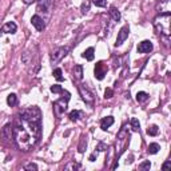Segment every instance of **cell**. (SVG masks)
Instances as JSON below:
<instances>
[{
	"label": "cell",
	"instance_id": "14",
	"mask_svg": "<svg viewBox=\"0 0 171 171\" xmlns=\"http://www.w3.org/2000/svg\"><path fill=\"white\" fill-rule=\"evenodd\" d=\"M112 124H114V118L112 116H106V118H103V119L100 120V128L104 130V131Z\"/></svg>",
	"mask_w": 171,
	"mask_h": 171
},
{
	"label": "cell",
	"instance_id": "8",
	"mask_svg": "<svg viewBox=\"0 0 171 171\" xmlns=\"http://www.w3.org/2000/svg\"><path fill=\"white\" fill-rule=\"evenodd\" d=\"M106 72H107L106 66H104V64L102 63V61H98V63H96V66H95V69H94L95 77H96L98 80L104 79V75H106Z\"/></svg>",
	"mask_w": 171,
	"mask_h": 171
},
{
	"label": "cell",
	"instance_id": "3",
	"mask_svg": "<svg viewBox=\"0 0 171 171\" xmlns=\"http://www.w3.org/2000/svg\"><path fill=\"white\" fill-rule=\"evenodd\" d=\"M61 94H63V98H60L59 100H56L55 103H53V112H55L56 116H60L61 114H64L67 110V106H68V100H69V96H71V94L68 92V91L63 90L61 91Z\"/></svg>",
	"mask_w": 171,
	"mask_h": 171
},
{
	"label": "cell",
	"instance_id": "9",
	"mask_svg": "<svg viewBox=\"0 0 171 171\" xmlns=\"http://www.w3.org/2000/svg\"><path fill=\"white\" fill-rule=\"evenodd\" d=\"M31 23H32V26L37 29V31H43V29L45 28L44 20H43L39 15H34V16H32V18H31Z\"/></svg>",
	"mask_w": 171,
	"mask_h": 171
},
{
	"label": "cell",
	"instance_id": "34",
	"mask_svg": "<svg viewBox=\"0 0 171 171\" xmlns=\"http://www.w3.org/2000/svg\"><path fill=\"white\" fill-rule=\"evenodd\" d=\"M96 156H98V152H94V154H91V156H90V160H91V162H94V160H95L96 159Z\"/></svg>",
	"mask_w": 171,
	"mask_h": 171
},
{
	"label": "cell",
	"instance_id": "6",
	"mask_svg": "<svg viewBox=\"0 0 171 171\" xmlns=\"http://www.w3.org/2000/svg\"><path fill=\"white\" fill-rule=\"evenodd\" d=\"M128 35H130V27H128V26H124V27H123V28L119 31V34H118L116 42H115V47H119V45H122L123 42H124V40L128 37Z\"/></svg>",
	"mask_w": 171,
	"mask_h": 171
},
{
	"label": "cell",
	"instance_id": "26",
	"mask_svg": "<svg viewBox=\"0 0 171 171\" xmlns=\"http://www.w3.org/2000/svg\"><path fill=\"white\" fill-rule=\"evenodd\" d=\"M50 90H51V92H53V94H61L63 88H61L59 84H53V86H51Z\"/></svg>",
	"mask_w": 171,
	"mask_h": 171
},
{
	"label": "cell",
	"instance_id": "29",
	"mask_svg": "<svg viewBox=\"0 0 171 171\" xmlns=\"http://www.w3.org/2000/svg\"><path fill=\"white\" fill-rule=\"evenodd\" d=\"M92 3L96 5V7H106L107 0H92Z\"/></svg>",
	"mask_w": 171,
	"mask_h": 171
},
{
	"label": "cell",
	"instance_id": "17",
	"mask_svg": "<svg viewBox=\"0 0 171 171\" xmlns=\"http://www.w3.org/2000/svg\"><path fill=\"white\" fill-rule=\"evenodd\" d=\"M94 52H95V51H94V48L90 47V48H87V50L83 52L82 56H83L84 59H87L88 61H91V60H94Z\"/></svg>",
	"mask_w": 171,
	"mask_h": 171
},
{
	"label": "cell",
	"instance_id": "32",
	"mask_svg": "<svg viewBox=\"0 0 171 171\" xmlns=\"http://www.w3.org/2000/svg\"><path fill=\"white\" fill-rule=\"evenodd\" d=\"M24 168H26V170H34V171H36L37 170V164H36V163H28V164L24 166Z\"/></svg>",
	"mask_w": 171,
	"mask_h": 171
},
{
	"label": "cell",
	"instance_id": "19",
	"mask_svg": "<svg viewBox=\"0 0 171 171\" xmlns=\"http://www.w3.org/2000/svg\"><path fill=\"white\" fill-rule=\"evenodd\" d=\"M147 99H148V94L144 92V91H139V92L136 94V100H138L139 103H143Z\"/></svg>",
	"mask_w": 171,
	"mask_h": 171
},
{
	"label": "cell",
	"instance_id": "35",
	"mask_svg": "<svg viewBox=\"0 0 171 171\" xmlns=\"http://www.w3.org/2000/svg\"><path fill=\"white\" fill-rule=\"evenodd\" d=\"M34 1H36V0H23L24 4H31V3H34Z\"/></svg>",
	"mask_w": 171,
	"mask_h": 171
},
{
	"label": "cell",
	"instance_id": "28",
	"mask_svg": "<svg viewBox=\"0 0 171 171\" xmlns=\"http://www.w3.org/2000/svg\"><path fill=\"white\" fill-rule=\"evenodd\" d=\"M150 167H151V163H150V160H146V162L140 163L139 164V168L140 170H150Z\"/></svg>",
	"mask_w": 171,
	"mask_h": 171
},
{
	"label": "cell",
	"instance_id": "21",
	"mask_svg": "<svg viewBox=\"0 0 171 171\" xmlns=\"http://www.w3.org/2000/svg\"><path fill=\"white\" fill-rule=\"evenodd\" d=\"M158 132H159V127L158 126H150L148 128H147V135H150V136H155V135H158Z\"/></svg>",
	"mask_w": 171,
	"mask_h": 171
},
{
	"label": "cell",
	"instance_id": "24",
	"mask_svg": "<svg viewBox=\"0 0 171 171\" xmlns=\"http://www.w3.org/2000/svg\"><path fill=\"white\" fill-rule=\"evenodd\" d=\"M68 118L72 120V122H75V120H77V119H79V118H80V112L77 111V110H74V111H71V112H69Z\"/></svg>",
	"mask_w": 171,
	"mask_h": 171
},
{
	"label": "cell",
	"instance_id": "2",
	"mask_svg": "<svg viewBox=\"0 0 171 171\" xmlns=\"http://www.w3.org/2000/svg\"><path fill=\"white\" fill-rule=\"evenodd\" d=\"M170 16L171 13H160L156 19L154 20L155 27L158 31L163 32L164 35H170Z\"/></svg>",
	"mask_w": 171,
	"mask_h": 171
},
{
	"label": "cell",
	"instance_id": "10",
	"mask_svg": "<svg viewBox=\"0 0 171 171\" xmlns=\"http://www.w3.org/2000/svg\"><path fill=\"white\" fill-rule=\"evenodd\" d=\"M150 51H152V43L150 40H143V42L139 43L138 45L139 53H146V52H150Z\"/></svg>",
	"mask_w": 171,
	"mask_h": 171
},
{
	"label": "cell",
	"instance_id": "15",
	"mask_svg": "<svg viewBox=\"0 0 171 171\" xmlns=\"http://www.w3.org/2000/svg\"><path fill=\"white\" fill-rule=\"evenodd\" d=\"M72 74H74V77L76 80H80L83 77V67L80 64H76V66L72 68Z\"/></svg>",
	"mask_w": 171,
	"mask_h": 171
},
{
	"label": "cell",
	"instance_id": "23",
	"mask_svg": "<svg viewBox=\"0 0 171 171\" xmlns=\"http://www.w3.org/2000/svg\"><path fill=\"white\" fill-rule=\"evenodd\" d=\"M159 150H160L159 144H158V143H151L148 146V150H147V151H148V154H156Z\"/></svg>",
	"mask_w": 171,
	"mask_h": 171
},
{
	"label": "cell",
	"instance_id": "33",
	"mask_svg": "<svg viewBox=\"0 0 171 171\" xmlns=\"http://www.w3.org/2000/svg\"><path fill=\"white\" fill-rule=\"evenodd\" d=\"M162 168H163V170H168V168H171V162H170V160H167V162L162 166Z\"/></svg>",
	"mask_w": 171,
	"mask_h": 171
},
{
	"label": "cell",
	"instance_id": "25",
	"mask_svg": "<svg viewBox=\"0 0 171 171\" xmlns=\"http://www.w3.org/2000/svg\"><path fill=\"white\" fill-rule=\"evenodd\" d=\"M131 127H132L134 131L140 130V124H139V120L136 119V118H132V119H131Z\"/></svg>",
	"mask_w": 171,
	"mask_h": 171
},
{
	"label": "cell",
	"instance_id": "7",
	"mask_svg": "<svg viewBox=\"0 0 171 171\" xmlns=\"http://www.w3.org/2000/svg\"><path fill=\"white\" fill-rule=\"evenodd\" d=\"M77 90H79V92H80V95H82V98L84 99L87 103H92V102H94V94L91 92V91L88 90L86 86H83V84L77 86Z\"/></svg>",
	"mask_w": 171,
	"mask_h": 171
},
{
	"label": "cell",
	"instance_id": "18",
	"mask_svg": "<svg viewBox=\"0 0 171 171\" xmlns=\"http://www.w3.org/2000/svg\"><path fill=\"white\" fill-rule=\"evenodd\" d=\"M108 12H110V16H111V18L114 19L115 21H119V20H120V12H119V11H118L115 7H111V8H110Z\"/></svg>",
	"mask_w": 171,
	"mask_h": 171
},
{
	"label": "cell",
	"instance_id": "16",
	"mask_svg": "<svg viewBox=\"0 0 171 171\" xmlns=\"http://www.w3.org/2000/svg\"><path fill=\"white\" fill-rule=\"evenodd\" d=\"M87 144H88V139L87 136L83 135L82 138H80V143H79V147H77V151L82 154V152L86 151V148H87Z\"/></svg>",
	"mask_w": 171,
	"mask_h": 171
},
{
	"label": "cell",
	"instance_id": "11",
	"mask_svg": "<svg viewBox=\"0 0 171 171\" xmlns=\"http://www.w3.org/2000/svg\"><path fill=\"white\" fill-rule=\"evenodd\" d=\"M51 4H52V0H39V3H37V11L39 12H48Z\"/></svg>",
	"mask_w": 171,
	"mask_h": 171
},
{
	"label": "cell",
	"instance_id": "1",
	"mask_svg": "<svg viewBox=\"0 0 171 171\" xmlns=\"http://www.w3.org/2000/svg\"><path fill=\"white\" fill-rule=\"evenodd\" d=\"M13 140L19 148L29 151L42 136V112L37 107L21 110L12 124Z\"/></svg>",
	"mask_w": 171,
	"mask_h": 171
},
{
	"label": "cell",
	"instance_id": "13",
	"mask_svg": "<svg viewBox=\"0 0 171 171\" xmlns=\"http://www.w3.org/2000/svg\"><path fill=\"white\" fill-rule=\"evenodd\" d=\"M156 8L160 10V13H170V0H160Z\"/></svg>",
	"mask_w": 171,
	"mask_h": 171
},
{
	"label": "cell",
	"instance_id": "20",
	"mask_svg": "<svg viewBox=\"0 0 171 171\" xmlns=\"http://www.w3.org/2000/svg\"><path fill=\"white\" fill-rule=\"evenodd\" d=\"M7 103H8V106L13 107L16 103H18V96H16L15 94H10V95L7 96Z\"/></svg>",
	"mask_w": 171,
	"mask_h": 171
},
{
	"label": "cell",
	"instance_id": "22",
	"mask_svg": "<svg viewBox=\"0 0 171 171\" xmlns=\"http://www.w3.org/2000/svg\"><path fill=\"white\" fill-rule=\"evenodd\" d=\"M53 77H55L58 82H63V80H64L63 72H61L60 68H55V69H53Z\"/></svg>",
	"mask_w": 171,
	"mask_h": 171
},
{
	"label": "cell",
	"instance_id": "30",
	"mask_svg": "<svg viewBox=\"0 0 171 171\" xmlns=\"http://www.w3.org/2000/svg\"><path fill=\"white\" fill-rule=\"evenodd\" d=\"M90 11V3L88 1H83L82 4V13H87Z\"/></svg>",
	"mask_w": 171,
	"mask_h": 171
},
{
	"label": "cell",
	"instance_id": "5",
	"mask_svg": "<svg viewBox=\"0 0 171 171\" xmlns=\"http://www.w3.org/2000/svg\"><path fill=\"white\" fill-rule=\"evenodd\" d=\"M13 138V130L11 124H5L3 130L0 131V140L3 144H8Z\"/></svg>",
	"mask_w": 171,
	"mask_h": 171
},
{
	"label": "cell",
	"instance_id": "4",
	"mask_svg": "<svg viewBox=\"0 0 171 171\" xmlns=\"http://www.w3.org/2000/svg\"><path fill=\"white\" fill-rule=\"evenodd\" d=\"M68 51H69V47H58V48H55V50L52 51V53H51V63L52 64L59 63V61L68 53Z\"/></svg>",
	"mask_w": 171,
	"mask_h": 171
},
{
	"label": "cell",
	"instance_id": "31",
	"mask_svg": "<svg viewBox=\"0 0 171 171\" xmlns=\"http://www.w3.org/2000/svg\"><path fill=\"white\" fill-rule=\"evenodd\" d=\"M112 95H114V91H112L111 88H106V91H104V98H106V99H111Z\"/></svg>",
	"mask_w": 171,
	"mask_h": 171
},
{
	"label": "cell",
	"instance_id": "12",
	"mask_svg": "<svg viewBox=\"0 0 171 171\" xmlns=\"http://www.w3.org/2000/svg\"><path fill=\"white\" fill-rule=\"evenodd\" d=\"M16 29H18L16 24L13 23V21H8V23H5L4 26H3L1 32H3V34H15Z\"/></svg>",
	"mask_w": 171,
	"mask_h": 171
},
{
	"label": "cell",
	"instance_id": "27",
	"mask_svg": "<svg viewBox=\"0 0 171 171\" xmlns=\"http://www.w3.org/2000/svg\"><path fill=\"white\" fill-rule=\"evenodd\" d=\"M96 150H98V151H107L108 146H107L106 143H103V142H99L98 146H96Z\"/></svg>",
	"mask_w": 171,
	"mask_h": 171
}]
</instances>
